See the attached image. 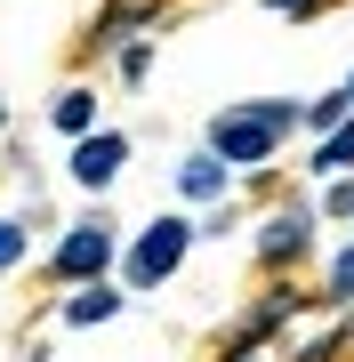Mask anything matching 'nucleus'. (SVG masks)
Masks as SVG:
<instances>
[{"instance_id":"obj_1","label":"nucleus","mask_w":354,"mask_h":362,"mask_svg":"<svg viewBox=\"0 0 354 362\" xmlns=\"http://www.w3.org/2000/svg\"><path fill=\"white\" fill-rule=\"evenodd\" d=\"M282 129H290V105H242V113H218L210 153H218L225 169H258V161H274Z\"/></svg>"},{"instance_id":"obj_2","label":"nucleus","mask_w":354,"mask_h":362,"mask_svg":"<svg viewBox=\"0 0 354 362\" xmlns=\"http://www.w3.org/2000/svg\"><path fill=\"white\" fill-rule=\"evenodd\" d=\"M185 250H194V226H185V218H153L137 233V250H129V282L137 290H161L185 266Z\"/></svg>"},{"instance_id":"obj_3","label":"nucleus","mask_w":354,"mask_h":362,"mask_svg":"<svg viewBox=\"0 0 354 362\" xmlns=\"http://www.w3.org/2000/svg\"><path fill=\"white\" fill-rule=\"evenodd\" d=\"M105 266H113V233L105 226H73L57 242V282H97Z\"/></svg>"},{"instance_id":"obj_4","label":"nucleus","mask_w":354,"mask_h":362,"mask_svg":"<svg viewBox=\"0 0 354 362\" xmlns=\"http://www.w3.org/2000/svg\"><path fill=\"white\" fill-rule=\"evenodd\" d=\"M121 161H129V145L105 137V129L73 145V177H81V185H113V177H121Z\"/></svg>"},{"instance_id":"obj_5","label":"nucleus","mask_w":354,"mask_h":362,"mask_svg":"<svg viewBox=\"0 0 354 362\" xmlns=\"http://www.w3.org/2000/svg\"><path fill=\"white\" fill-rule=\"evenodd\" d=\"M177 185H185V194H194V202H210L218 185H225V161H218V153H194V161L177 169Z\"/></svg>"},{"instance_id":"obj_6","label":"nucleus","mask_w":354,"mask_h":362,"mask_svg":"<svg viewBox=\"0 0 354 362\" xmlns=\"http://www.w3.org/2000/svg\"><path fill=\"white\" fill-rule=\"evenodd\" d=\"M89 121H97V97L89 89H65V97H57V129H65V137H89Z\"/></svg>"},{"instance_id":"obj_7","label":"nucleus","mask_w":354,"mask_h":362,"mask_svg":"<svg viewBox=\"0 0 354 362\" xmlns=\"http://www.w3.org/2000/svg\"><path fill=\"white\" fill-rule=\"evenodd\" d=\"M314 169H354V121H330V137H322Z\"/></svg>"},{"instance_id":"obj_8","label":"nucleus","mask_w":354,"mask_h":362,"mask_svg":"<svg viewBox=\"0 0 354 362\" xmlns=\"http://www.w3.org/2000/svg\"><path fill=\"white\" fill-rule=\"evenodd\" d=\"M298 242H306V218H282V226H266V258H298Z\"/></svg>"},{"instance_id":"obj_9","label":"nucleus","mask_w":354,"mask_h":362,"mask_svg":"<svg viewBox=\"0 0 354 362\" xmlns=\"http://www.w3.org/2000/svg\"><path fill=\"white\" fill-rule=\"evenodd\" d=\"M105 314H113V290H81V298H73V322H81V330L105 322Z\"/></svg>"},{"instance_id":"obj_10","label":"nucleus","mask_w":354,"mask_h":362,"mask_svg":"<svg viewBox=\"0 0 354 362\" xmlns=\"http://www.w3.org/2000/svg\"><path fill=\"white\" fill-rule=\"evenodd\" d=\"M330 290H338V298H354V250H346L338 266H330Z\"/></svg>"},{"instance_id":"obj_11","label":"nucleus","mask_w":354,"mask_h":362,"mask_svg":"<svg viewBox=\"0 0 354 362\" xmlns=\"http://www.w3.org/2000/svg\"><path fill=\"white\" fill-rule=\"evenodd\" d=\"M16 258H25V233H16V226H0V266H16Z\"/></svg>"},{"instance_id":"obj_12","label":"nucleus","mask_w":354,"mask_h":362,"mask_svg":"<svg viewBox=\"0 0 354 362\" xmlns=\"http://www.w3.org/2000/svg\"><path fill=\"white\" fill-rule=\"evenodd\" d=\"M274 8H306V0H274Z\"/></svg>"},{"instance_id":"obj_13","label":"nucleus","mask_w":354,"mask_h":362,"mask_svg":"<svg viewBox=\"0 0 354 362\" xmlns=\"http://www.w3.org/2000/svg\"><path fill=\"white\" fill-rule=\"evenodd\" d=\"M0 121H8V105H0Z\"/></svg>"},{"instance_id":"obj_14","label":"nucleus","mask_w":354,"mask_h":362,"mask_svg":"<svg viewBox=\"0 0 354 362\" xmlns=\"http://www.w3.org/2000/svg\"><path fill=\"white\" fill-rule=\"evenodd\" d=\"M346 97H354V81H346Z\"/></svg>"},{"instance_id":"obj_15","label":"nucleus","mask_w":354,"mask_h":362,"mask_svg":"<svg viewBox=\"0 0 354 362\" xmlns=\"http://www.w3.org/2000/svg\"><path fill=\"white\" fill-rule=\"evenodd\" d=\"M242 362H249V354H242Z\"/></svg>"}]
</instances>
